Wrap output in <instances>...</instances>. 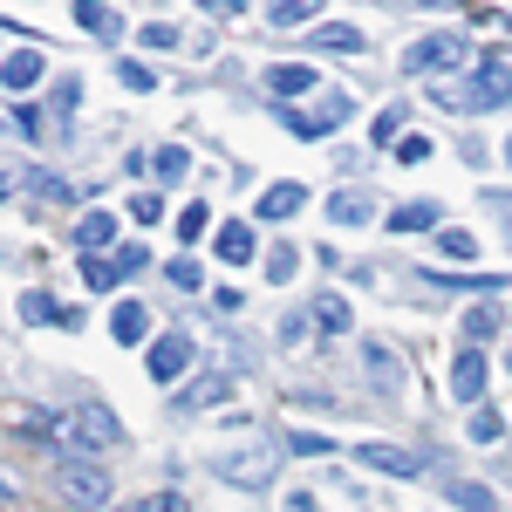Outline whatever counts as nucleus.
<instances>
[{"label": "nucleus", "mask_w": 512, "mask_h": 512, "mask_svg": "<svg viewBox=\"0 0 512 512\" xmlns=\"http://www.w3.org/2000/svg\"><path fill=\"white\" fill-rule=\"evenodd\" d=\"M55 437H62V444H96V451H103V444H117V437H123V424L103 410V403H76V410L55 417Z\"/></svg>", "instance_id": "nucleus-2"}, {"label": "nucleus", "mask_w": 512, "mask_h": 512, "mask_svg": "<svg viewBox=\"0 0 512 512\" xmlns=\"http://www.w3.org/2000/svg\"><path fill=\"white\" fill-rule=\"evenodd\" d=\"M396 158H403V164H424V158H431V137H403V144H396Z\"/></svg>", "instance_id": "nucleus-40"}, {"label": "nucleus", "mask_w": 512, "mask_h": 512, "mask_svg": "<svg viewBox=\"0 0 512 512\" xmlns=\"http://www.w3.org/2000/svg\"><path fill=\"white\" fill-rule=\"evenodd\" d=\"M355 458L376 465V472H390V478H417L424 472V458H410V451H396V444H355Z\"/></svg>", "instance_id": "nucleus-9"}, {"label": "nucleus", "mask_w": 512, "mask_h": 512, "mask_svg": "<svg viewBox=\"0 0 512 512\" xmlns=\"http://www.w3.org/2000/svg\"><path fill=\"white\" fill-rule=\"evenodd\" d=\"M396 130H403V110H383V117H376V130H369V137H376V144H403V137H396Z\"/></svg>", "instance_id": "nucleus-37"}, {"label": "nucleus", "mask_w": 512, "mask_h": 512, "mask_svg": "<svg viewBox=\"0 0 512 512\" xmlns=\"http://www.w3.org/2000/svg\"><path fill=\"white\" fill-rule=\"evenodd\" d=\"M349 110H355V96L328 89V96H321L315 110H301V103H294V110H287V130H294V137H328V130H335V123L349 117Z\"/></svg>", "instance_id": "nucleus-4"}, {"label": "nucleus", "mask_w": 512, "mask_h": 512, "mask_svg": "<svg viewBox=\"0 0 512 512\" xmlns=\"http://www.w3.org/2000/svg\"><path fill=\"white\" fill-rule=\"evenodd\" d=\"M117 76H123V89H137V96H144V89H151V82H158V76H151V69H144V62H123Z\"/></svg>", "instance_id": "nucleus-38"}, {"label": "nucleus", "mask_w": 512, "mask_h": 512, "mask_svg": "<svg viewBox=\"0 0 512 512\" xmlns=\"http://www.w3.org/2000/svg\"><path fill=\"white\" fill-rule=\"evenodd\" d=\"M151 164H158V178H185V171H192V158H185L178 144H164V151H158Z\"/></svg>", "instance_id": "nucleus-30"}, {"label": "nucleus", "mask_w": 512, "mask_h": 512, "mask_svg": "<svg viewBox=\"0 0 512 512\" xmlns=\"http://www.w3.org/2000/svg\"><path fill=\"white\" fill-rule=\"evenodd\" d=\"M267 274H274V280L294 274V246H274V253H267Z\"/></svg>", "instance_id": "nucleus-41"}, {"label": "nucleus", "mask_w": 512, "mask_h": 512, "mask_svg": "<svg viewBox=\"0 0 512 512\" xmlns=\"http://www.w3.org/2000/svg\"><path fill=\"white\" fill-rule=\"evenodd\" d=\"M117 267H123V274H144V267H151V246H144V239H130V246L117 253Z\"/></svg>", "instance_id": "nucleus-34"}, {"label": "nucleus", "mask_w": 512, "mask_h": 512, "mask_svg": "<svg viewBox=\"0 0 512 512\" xmlns=\"http://www.w3.org/2000/svg\"><path fill=\"white\" fill-rule=\"evenodd\" d=\"M117 239V219L110 212H82V226H76V253H103Z\"/></svg>", "instance_id": "nucleus-16"}, {"label": "nucleus", "mask_w": 512, "mask_h": 512, "mask_svg": "<svg viewBox=\"0 0 512 512\" xmlns=\"http://www.w3.org/2000/svg\"><path fill=\"white\" fill-rule=\"evenodd\" d=\"M294 451H308V458H328V451H335V444H328V437H315V431H301V424H294Z\"/></svg>", "instance_id": "nucleus-39"}, {"label": "nucleus", "mask_w": 512, "mask_h": 512, "mask_svg": "<svg viewBox=\"0 0 512 512\" xmlns=\"http://www.w3.org/2000/svg\"><path fill=\"white\" fill-rule=\"evenodd\" d=\"M437 246H444L451 260H472V253H478V239L465 233V226H444V233H437Z\"/></svg>", "instance_id": "nucleus-27"}, {"label": "nucleus", "mask_w": 512, "mask_h": 512, "mask_svg": "<svg viewBox=\"0 0 512 512\" xmlns=\"http://www.w3.org/2000/svg\"><path fill=\"white\" fill-rule=\"evenodd\" d=\"M308 48H321V55H362V28H349V21H321V28H308Z\"/></svg>", "instance_id": "nucleus-11"}, {"label": "nucleus", "mask_w": 512, "mask_h": 512, "mask_svg": "<svg viewBox=\"0 0 512 512\" xmlns=\"http://www.w3.org/2000/svg\"><path fill=\"white\" fill-rule=\"evenodd\" d=\"M315 69H308V62H274V69H267V89H274L280 103H287V96H308V89H315Z\"/></svg>", "instance_id": "nucleus-13"}, {"label": "nucleus", "mask_w": 512, "mask_h": 512, "mask_svg": "<svg viewBox=\"0 0 512 512\" xmlns=\"http://www.w3.org/2000/svg\"><path fill=\"white\" fill-rule=\"evenodd\" d=\"M192 369V335H164V342H151V376L158 383H178Z\"/></svg>", "instance_id": "nucleus-7"}, {"label": "nucleus", "mask_w": 512, "mask_h": 512, "mask_svg": "<svg viewBox=\"0 0 512 512\" xmlns=\"http://www.w3.org/2000/svg\"><path fill=\"white\" fill-rule=\"evenodd\" d=\"M451 499H458V506H465V512H492V492H485V485H458Z\"/></svg>", "instance_id": "nucleus-36"}, {"label": "nucleus", "mask_w": 512, "mask_h": 512, "mask_svg": "<svg viewBox=\"0 0 512 512\" xmlns=\"http://www.w3.org/2000/svg\"><path fill=\"white\" fill-rule=\"evenodd\" d=\"M226 390H233V383H226V376H198L192 390L178 396V410H205V403H219V396H226Z\"/></svg>", "instance_id": "nucleus-23"}, {"label": "nucleus", "mask_w": 512, "mask_h": 512, "mask_svg": "<svg viewBox=\"0 0 512 512\" xmlns=\"http://www.w3.org/2000/svg\"><path fill=\"white\" fill-rule=\"evenodd\" d=\"M465 335H472V342L499 335V308H472V315H465Z\"/></svg>", "instance_id": "nucleus-31"}, {"label": "nucleus", "mask_w": 512, "mask_h": 512, "mask_svg": "<svg viewBox=\"0 0 512 512\" xmlns=\"http://www.w3.org/2000/svg\"><path fill=\"white\" fill-rule=\"evenodd\" d=\"M274 472H280V458L267 444H246V451H226V458H219V478H226V485H246V492L267 485Z\"/></svg>", "instance_id": "nucleus-5"}, {"label": "nucleus", "mask_w": 512, "mask_h": 512, "mask_svg": "<svg viewBox=\"0 0 512 512\" xmlns=\"http://www.w3.org/2000/svg\"><path fill=\"white\" fill-rule=\"evenodd\" d=\"M212 253H219L226 267H246V260L260 253V239H253V226H246V219H233V226H219V239H212Z\"/></svg>", "instance_id": "nucleus-10"}, {"label": "nucleus", "mask_w": 512, "mask_h": 512, "mask_svg": "<svg viewBox=\"0 0 512 512\" xmlns=\"http://www.w3.org/2000/svg\"><path fill=\"white\" fill-rule=\"evenodd\" d=\"M110 335H117L123 349H137V342L151 335V308H144V301H117V315H110Z\"/></svg>", "instance_id": "nucleus-12"}, {"label": "nucleus", "mask_w": 512, "mask_h": 512, "mask_svg": "<svg viewBox=\"0 0 512 512\" xmlns=\"http://www.w3.org/2000/svg\"><path fill=\"white\" fill-rule=\"evenodd\" d=\"M62 499L82 512H96V506H110V478H103V465H62Z\"/></svg>", "instance_id": "nucleus-6"}, {"label": "nucleus", "mask_w": 512, "mask_h": 512, "mask_svg": "<svg viewBox=\"0 0 512 512\" xmlns=\"http://www.w3.org/2000/svg\"><path fill=\"white\" fill-rule=\"evenodd\" d=\"M321 0H274V28H301V21H315Z\"/></svg>", "instance_id": "nucleus-25"}, {"label": "nucleus", "mask_w": 512, "mask_h": 512, "mask_svg": "<svg viewBox=\"0 0 512 512\" xmlns=\"http://www.w3.org/2000/svg\"><path fill=\"white\" fill-rule=\"evenodd\" d=\"M472 437H478V444H499V437H506V417H499V410H478V417H472Z\"/></svg>", "instance_id": "nucleus-29"}, {"label": "nucleus", "mask_w": 512, "mask_h": 512, "mask_svg": "<svg viewBox=\"0 0 512 512\" xmlns=\"http://www.w3.org/2000/svg\"><path fill=\"white\" fill-rule=\"evenodd\" d=\"M21 321H69L48 294H21Z\"/></svg>", "instance_id": "nucleus-28"}, {"label": "nucleus", "mask_w": 512, "mask_h": 512, "mask_svg": "<svg viewBox=\"0 0 512 512\" xmlns=\"http://www.w3.org/2000/svg\"><path fill=\"white\" fill-rule=\"evenodd\" d=\"M123 512H185V499L178 492H151V499H130Z\"/></svg>", "instance_id": "nucleus-32"}, {"label": "nucleus", "mask_w": 512, "mask_h": 512, "mask_svg": "<svg viewBox=\"0 0 512 512\" xmlns=\"http://www.w3.org/2000/svg\"><path fill=\"white\" fill-rule=\"evenodd\" d=\"M82 280H89L96 294H110V287L123 280V267H117V260H96V253H82Z\"/></svg>", "instance_id": "nucleus-24"}, {"label": "nucleus", "mask_w": 512, "mask_h": 512, "mask_svg": "<svg viewBox=\"0 0 512 512\" xmlns=\"http://www.w3.org/2000/svg\"><path fill=\"white\" fill-rule=\"evenodd\" d=\"M205 226H212V212H205V205H198V198H192V205L178 212V233H185V239H198V233H205Z\"/></svg>", "instance_id": "nucleus-33"}, {"label": "nucleus", "mask_w": 512, "mask_h": 512, "mask_svg": "<svg viewBox=\"0 0 512 512\" xmlns=\"http://www.w3.org/2000/svg\"><path fill=\"white\" fill-rule=\"evenodd\" d=\"M424 287H444V294H499L506 274H424Z\"/></svg>", "instance_id": "nucleus-15"}, {"label": "nucleus", "mask_w": 512, "mask_h": 512, "mask_svg": "<svg viewBox=\"0 0 512 512\" xmlns=\"http://www.w3.org/2000/svg\"><path fill=\"white\" fill-rule=\"evenodd\" d=\"M506 164H512V137H506Z\"/></svg>", "instance_id": "nucleus-46"}, {"label": "nucleus", "mask_w": 512, "mask_h": 512, "mask_svg": "<svg viewBox=\"0 0 512 512\" xmlns=\"http://www.w3.org/2000/svg\"><path fill=\"white\" fill-rule=\"evenodd\" d=\"M362 362H369V376H376L383 390H403V376H396V355H390V342H362Z\"/></svg>", "instance_id": "nucleus-20"}, {"label": "nucleus", "mask_w": 512, "mask_h": 512, "mask_svg": "<svg viewBox=\"0 0 512 512\" xmlns=\"http://www.w3.org/2000/svg\"><path fill=\"white\" fill-rule=\"evenodd\" d=\"M198 7H212V14H226V21H233V14H246V0H198Z\"/></svg>", "instance_id": "nucleus-44"}, {"label": "nucleus", "mask_w": 512, "mask_h": 512, "mask_svg": "<svg viewBox=\"0 0 512 512\" xmlns=\"http://www.w3.org/2000/svg\"><path fill=\"white\" fill-rule=\"evenodd\" d=\"M369 212H376L369 192H335V198H328V219H335V226H362Z\"/></svg>", "instance_id": "nucleus-21"}, {"label": "nucleus", "mask_w": 512, "mask_h": 512, "mask_svg": "<svg viewBox=\"0 0 512 512\" xmlns=\"http://www.w3.org/2000/svg\"><path fill=\"white\" fill-rule=\"evenodd\" d=\"M144 41H151V48H171V41H178V28H171V21H151V28H144Z\"/></svg>", "instance_id": "nucleus-43"}, {"label": "nucleus", "mask_w": 512, "mask_h": 512, "mask_svg": "<svg viewBox=\"0 0 512 512\" xmlns=\"http://www.w3.org/2000/svg\"><path fill=\"white\" fill-rule=\"evenodd\" d=\"M451 396L458 403H478L485 396V355L478 349H458V362H451Z\"/></svg>", "instance_id": "nucleus-8"}, {"label": "nucleus", "mask_w": 512, "mask_h": 512, "mask_svg": "<svg viewBox=\"0 0 512 512\" xmlns=\"http://www.w3.org/2000/svg\"><path fill=\"white\" fill-rule=\"evenodd\" d=\"M7 130H14V137H48V130H41V110H35V103H14V110H7Z\"/></svg>", "instance_id": "nucleus-26"}, {"label": "nucleus", "mask_w": 512, "mask_h": 512, "mask_svg": "<svg viewBox=\"0 0 512 512\" xmlns=\"http://www.w3.org/2000/svg\"><path fill=\"white\" fill-rule=\"evenodd\" d=\"M437 69H465V35H431L403 48V76H437Z\"/></svg>", "instance_id": "nucleus-3"}, {"label": "nucleus", "mask_w": 512, "mask_h": 512, "mask_svg": "<svg viewBox=\"0 0 512 512\" xmlns=\"http://www.w3.org/2000/svg\"><path fill=\"white\" fill-rule=\"evenodd\" d=\"M76 21H82L96 41H117V35H123V14L110 7V0H76Z\"/></svg>", "instance_id": "nucleus-14"}, {"label": "nucleus", "mask_w": 512, "mask_h": 512, "mask_svg": "<svg viewBox=\"0 0 512 512\" xmlns=\"http://www.w3.org/2000/svg\"><path fill=\"white\" fill-rule=\"evenodd\" d=\"M287 512H315V499H308V492H294V499H287Z\"/></svg>", "instance_id": "nucleus-45"}, {"label": "nucleus", "mask_w": 512, "mask_h": 512, "mask_svg": "<svg viewBox=\"0 0 512 512\" xmlns=\"http://www.w3.org/2000/svg\"><path fill=\"white\" fill-rule=\"evenodd\" d=\"M431 226H437V205H431V198L396 205V212H390V233H431Z\"/></svg>", "instance_id": "nucleus-19"}, {"label": "nucleus", "mask_w": 512, "mask_h": 512, "mask_svg": "<svg viewBox=\"0 0 512 512\" xmlns=\"http://www.w3.org/2000/svg\"><path fill=\"white\" fill-rule=\"evenodd\" d=\"M164 274H171V287H192V294H198V280H205V274H198V260H192V253H185V260H171Z\"/></svg>", "instance_id": "nucleus-35"}, {"label": "nucleus", "mask_w": 512, "mask_h": 512, "mask_svg": "<svg viewBox=\"0 0 512 512\" xmlns=\"http://www.w3.org/2000/svg\"><path fill=\"white\" fill-rule=\"evenodd\" d=\"M301 205H308L301 185H267V192H260V219H294Z\"/></svg>", "instance_id": "nucleus-17"}, {"label": "nucleus", "mask_w": 512, "mask_h": 512, "mask_svg": "<svg viewBox=\"0 0 512 512\" xmlns=\"http://www.w3.org/2000/svg\"><path fill=\"white\" fill-rule=\"evenodd\" d=\"M41 82V48H7V89H35Z\"/></svg>", "instance_id": "nucleus-18"}, {"label": "nucleus", "mask_w": 512, "mask_h": 512, "mask_svg": "<svg viewBox=\"0 0 512 512\" xmlns=\"http://www.w3.org/2000/svg\"><path fill=\"white\" fill-rule=\"evenodd\" d=\"M431 96L444 103V110H492V103L512 96V69L506 62H478L472 76H444Z\"/></svg>", "instance_id": "nucleus-1"}, {"label": "nucleus", "mask_w": 512, "mask_h": 512, "mask_svg": "<svg viewBox=\"0 0 512 512\" xmlns=\"http://www.w3.org/2000/svg\"><path fill=\"white\" fill-rule=\"evenodd\" d=\"M130 212H137V226H151L164 205H158V192H144V198H130Z\"/></svg>", "instance_id": "nucleus-42"}, {"label": "nucleus", "mask_w": 512, "mask_h": 512, "mask_svg": "<svg viewBox=\"0 0 512 512\" xmlns=\"http://www.w3.org/2000/svg\"><path fill=\"white\" fill-rule=\"evenodd\" d=\"M315 328L321 335H342V328H349V301H342V294H321L315 301Z\"/></svg>", "instance_id": "nucleus-22"}]
</instances>
